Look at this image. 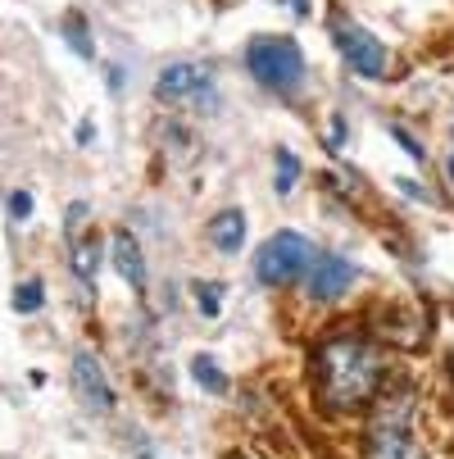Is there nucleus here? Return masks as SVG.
I'll list each match as a JSON object with an SVG mask.
<instances>
[{
    "instance_id": "obj_1",
    "label": "nucleus",
    "mask_w": 454,
    "mask_h": 459,
    "mask_svg": "<svg viewBox=\"0 0 454 459\" xmlns=\"http://www.w3.org/2000/svg\"><path fill=\"white\" fill-rule=\"evenodd\" d=\"M313 377L332 410H359L377 396L386 364L364 337H332L313 355Z\"/></svg>"
},
{
    "instance_id": "obj_2",
    "label": "nucleus",
    "mask_w": 454,
    "mask_h": 459,
    "mask_svg": "<svg viewBox=\"0 0 454 459\" xmlns=\"http://www.w3.org/2000/svg\"><path fill=\"white\" fill-rule=\"evenodd\" d=\"M368 459H423L418 432H414V396L396 391L381 396L373 428H368Z\"/></svg>"
},
{
    "instance_id": "obj_3",
    "label": "nucleus",
    "mask_w": 454,
    "mask_h": 459,
    "mask_svg": "<svg viewBox=\"0 0 454 459\" xmlns=\"http://www.w3.org/2000/svg\"><path fill=\"white\" fill-rule=\"evenodd\" d=\"M245 69L254 74L259 87H269L278 96H291L304 82V55L291 37H254L245 46Z\"/></svg>"
},
{
    "instance_id": "obj_4",
    "label": "nucleus",
    "mask_w": 454,
    "mask_h": 459,
    "mask_svg": "<svg viewBox=\"0 0 454 459\" xmlns=\"http://www.w3.org/2000/svg\"><path fill=\"white\" fill-rule=\"evenodd\" d=\"M313 255H318V250H313L300 232H278V237H269L264 246H259V255H254V278L264 282V287H291V282H300V278L309 273Z\"/></svg>"
},
{
    "instance_id": "obj_5",
    "label": "nucleus",
    "mask_w": 454,
    "mask_h": 459,
    "mask_svg": "<svg viewBox=\"0 0 454 459\" xmlns=\"http://www.w3.org/2000/svg\"><path fill=\"white\" fill-rule=\"evenodd\" d=\"M155 96L164 105H177V109H214L218 105L214 74L205 69V64H191V59L164 64V74L155 78Z\"/></svg>"
},
{
    "instance_id": "obj_6",
    "label": "nucleus",
    "mask_w": 454,
    "mask_h": 459,
    "mask_svg": "<svg viewBox=\"0 0 454 459\" xmlns=\"http://www.w3.org/2000/svg\"><path fill=\"white\" fill-rule=\"evenodd\" d=\"M64 246H69V269L82 282V291L96 296V269H100V237L91 228V205L73 201L64 210Z\"/></svg>"
},
{
    "instance_id": "obj_7",
    "label": "nucleus",
    "mask_w": 454,
    "mask_h": 459,
    "mask_svg": "<svg viewBox=\"0 0 454 459\" xmlns=\"http://www.w3.org/2000/svg\"><path fill=\"white\" fill-rule=\"evenodd\" d=\"M332 37H337V50L346 55V64L359 78H381L386 74V46H381V37H373L368 28H359L350 19H337Z\"/></svg>"
},
{
    "instance_id": "obj_8",
    "label": "nucleus",
    "mask_w": 454,
    "mask_h": 459,
    "mask_svg": "<svg viewBox=\"0 0 454 459\" xmlns=\"http://www.w3.org/2000/svg\"><path fill=\"white\" fill-rule=\"evenodd\" d=\"M69 382H73V396H78L82 410H91V414H109V410H114V386H109V377H105V364H100L91 351H78V355H73Z\"/></svg>"
},
{
    "instance_id": "obj_9",
    "label": "nucleus",
    "mask_w": 454,
    "mask_h": 459,
    "mask_svg": "<svg viewBox=\"0 0 454 459\" xmlns=\"http://www.w3.org/2000/svg\"><path fill=\"white\" fill-rule=\"evenodd\" d=\"M350 282H355V264L346 255H313V264L304 273V287L313 300H337L350 291Z\"/></svg>"
},
{
    "instance_id": "obj_10",
    "label": "nucleus",
    "mask_w": 454,
    "mask_h": 459,
    "mask_svg": "<svg viewBox=\"0 0 454 459\" xmlns=\"http://www.w3.org/2000/svg\"><path fill=\"white\" fill-rule=\"evenodd\" d=\"M109 259H114L118 278H123L127 287H133L137 296H146V255H141L137 237L127 232V228H118V232L109 237Z\"/></svg>"
},
{
    "instance_id": "obj_11",
    "label": "nucleus",
    "mask_w": 454,
    "mask_h": 459,
    "mask_svg": "<svg viewBox=\"0 0 454 459\" xmlns=\"http://www.w3.org/2000/svg\"><path fill=\"white\" fill-rule=\"evenodd\" d=\"M210 241L223 250V255H236L245 246V214L241 210H223L210 219Z\"/></svg>"
},
{
    "instance_id": "obj_12",
    "label": "nucleus",
    "mask_w": 454,
    "mask_h": 459,
    "mask_svg": "<svg viewBox=\"0 0 454 459\" xmlns=\"http://www.w3.org/2000/svg\"><path fill=\"white\" fill-rule=\"evenodd\" d=\"M191 377H196V386L210 391V396H223V391H227V373H223L218 359H210V355H196V359H191Z\"/></svg>"
},
{
    "instance_id": "obj_13",
    "label": "nucleus",
    "mask_w": 454,
    "mask_h": 459,
    "mask_svg": "<svg viewBox=\"0 0 454 459\" xmlns=\"http://www.w3.org/2000/svg\"><path fill=\"white\" fill-rule=\"evenodd\" d=\"M64 41H69V50L82 55V59L96 55V46L87 41V23H82V14H69V19H64Z\"/></svg>"
},
{
    "instance_id": "obj_14",
    "label": "nucleus",
    "mask_w": 454,
    "mask_h": 459,
    "mask_svg": "<svg viewBox=\"0 0 454 459\" xmlns=\"http://www.w3.org/2000/svg\"><path fill=\"white\" fill-rule=\"evenodd\" d=\"M41 300H46V296H41V282H37V278H28V282L14 287V309H19V314H37Z\"/></svg>"
},
{
    "instance_id": "obj_15",
    "label": "nucleus",
    "mask_w": 454,
    "mask_h": 459,
    "mask_svg": "<svg viewBox=\"0 0 454 459\" xmlns=\"http://www.w3.org/2000/svg\"><path fill=\"white\" fill-rule=\"evenodd\" d=\"M296 178H300V160H296L291 151H278V191H282V195H291Z\"/></svg>"
},
{
    "instance_id": "obj_16",
    "label": "nucleus",
    "mask_w": 454,
    "mask_h": 459,
    "mask_svg": "<svg viewBox=\"0 0 454 459\" xmlns=\"http://www.w3.org/2000/svg\"><path fill=\"white\" fill-rule=\"evenodd\" d=\"M196 305L214 318V314L223 309V287H218V282H201V287H196Z\"/></svg>"
},
{
    "instance_id": "obj_17",
    "label": "nucleus",
    "mask_w": 454,
    "mask_h": 459,
    "mask_svg": "<svg viewBox=\"0 0 454 459\" xmlns=\"http://www.w3.org/2000/svg\"><path fill=\"white\" fill-rule=\"evenodd\" d=\"M391 137L405 146V155H414V160H423V155H427V151H423V142H418V137H409L405 127H391Z\"/></svg>"
},
{
    "instance_id": "obj_18",
    "label": "nucleus",
    "mask_w": 454,
    "mask_h": 459,
    "mask_svg": "<svg viewBox=\"0 0 454 459\" xmlns=\"http://www.w3.org/2000/svg\"><path fill=\"white\" fill-rule=\"evenodd\" d=\"M10 210H14V219L23 223V219L32 214V195H28V191H14V195H10Z\"/></svg>"
},
{
    "instance_id": "obj_19",
    "label": "nucleus",
    "mask_w": 454,
    "mask_h": 459,
    "mask_svg": "<svg viewBox=\"0 0 454 459\" xmlns=\"http://www.w3.org/2000/svg\"><path fill=\"white\" fill-rule=\"evenodd\" d=\"M341 146H346V118L337 114L332 118V133H328V151H341Z\"/></svg>"
},
{
    "instance_id": "obj_20",
    "label": "nucleus",
    "mask_w": 454,
    "mask_h": 459,
    "mask_svg": "<svg viewBox=\"0 0 454 459\" xmlns=\"http://www.w3.org/2000/svg\"><path fill=\"white\" fill-rule=\"evenodd\" d=\"M287 5H291V14H296V19H304V14H309V0H287Z\"/></svg>"
},
{
    "instance_id": "obj_21",
    "label": "nucleus",
    "mask_w": 454,
    "mask_h": 459,
    "mask_svg": "<svg viewBox=\"0 0 454 459\" xmlns=\"http://www.w3.org/2000/svg\"><path fill=\"white\" fill-rule=\"evenodd\" d=\"M445 169H450V178H454V151H450V164H445Z\"/></svg>"
},
{
    "instance_id": "obj_22",
    "label": "nucleus",
    "mask_w": 454,
    "mask_h": 459,
    "mask_svg": "<svg viewBox=\"0 0 454 459\" xmlns=\"http://www.w3.org/2000/svg\"><path fill=\"white\" fill-rule=\"evenodd\" d=\"M232 459H241V455H232Z\"/></svg>"
}]
</instances>
